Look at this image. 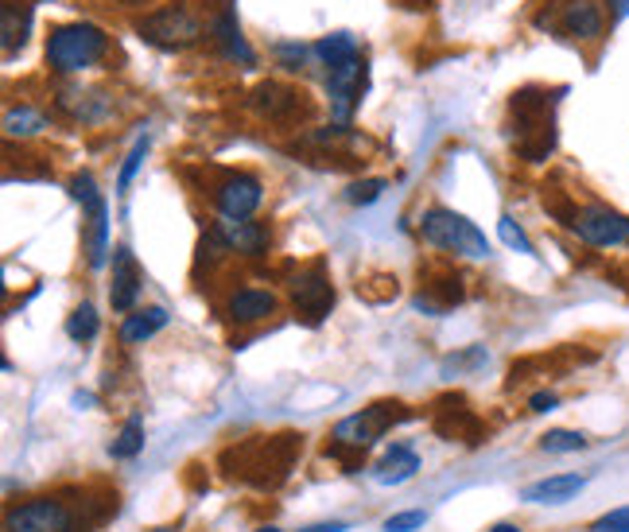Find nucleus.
<instances>
[{"label":"nucleus","mask_w":629,"mask_h":532,"mask_svg":"<svg viewBox=\"0 0 629 532\" xmlns=\"http://www.w3.org/2000/svg\"><path fill=\"white\" fill-rule=\"evenodd\" d=\"M513 117H517V129H521V155L528 163H545L548 152L556 148V129H552V102H548L540 90H521L513 94L510 102Z\"/></svg>","instance_id":"7ed1b4c3"},{"label":"nucleus","mask_w":629,"mask_h":532,"mask_svg":"<svg viewBox=\"0 0 629 532\" xmlns=\"http://www.w3.org/2000/svg\"><path fill=\"white\" fill-rule=\"evenodd\" d=\"M203 35V24H198L195 12H187L183 4L175 9L152 12L148 20H140V39L163 47V51H179V47H191Z\"/></svg>","instance_id":"6e6552de"},{"label":"nucleus","mask_w":629,"mask_h":532,"mask_svg":"<svg viewBox=\"0 0 629 532\" xmlns=\"http://www.w3.org/2000/svg\"><path fill=\"white\" fill-rule=\"evenodd\" d=\"M230 319L241 326L249 323H261V319H268L276 311V296L273 292H264V288H241V292L230 296Z\"/></svg>","instance_id":"a211bd4d"},{"label":"nucleus","mask_w":629,"mask_h":532,"mask_svg":"<svg viewBox=\"0 0 629 532\" xmlns=\"http://www.w3.org/2000/svg\"><path fill=\"white\" fill-rule=\"evenodd\" d=\"M296 455H299V436L284 431V436H261V439H249V443L230 447L221 459H238L233 478L249 482V486L256 489H276L291 474Z\"/></svg>","instance_id":"f257e3e1"},{"label":"nucleus","mask_w":629,"mask_h":532,"mask_svg":"<svg viewBox=\"0 0 629 532\" xmlns=\"http://www.w3.org/2000/svg\"><path fill=\"white\" fill-rule=\"evenodd\" d=\"M498 233H502V241L510 245V250H517V253H525V257H533V241H528V233L517 225V218H510V215H502V222H498Z\"/></svg>","instance_id":"c85d7f7f"},{"label":"nucleus","mask_w":629,"mask_h":532,"mask_svg":"<svg viewBox=\"0 0 629 532\" xmlns=\"http://www.w3.org/2000/svg\"><path fill=\"white\" fill-rule=\"evenodd\" d=\"M629 16V0H610V20L618 24V20Z\"/></svg>","instance_id":"c9c22d12"},{"label":"nucleus","mask_w":629,"mask_h":532,"mask_svg":"<svg viewBox=\"0 0 629 532\" xmlns=\"http://www.w3.org/2000/svg\"><path fill=\"white\" fill-rule=\"evenodd\" d=\"M528 408H533V413H552V408H560V396L548 393V389L545 393H533L528 396Z\"/></svg>","instance_id":"72a5a7b5"},{"label":"nucleus","mask_w":629,"mask_h":532,"mask_svg":"<svg viewBox=\"0 0 629 532\" xmlns=\"http://www.w3.org/2000/svg\"><path fill=\"white\" fill-rule=\"evenodd\" d=\"M140 451H145V420H140V416H133V420H125L121 436L110 443V455L113 459H137Z\"/></svg>","instance_id":"b1692460"},{"label":"nucleus","mask_w":629,"mask_h":532,"mask_svg":"<svg viewBox=\"0 0 629 532\" xmlns=\"http://www.w3.org/2000/svg\"><path fill=\"white\" fill-rule=\"evenodd\" d=\"M327 94H331V117L339 120V129H346L354 109L362 105V94H366V62H362V55L327 70Z\"/></svg>","instance_id":"1a4fd4ad"},{"label":"nucleus","mask_w":629,"mask_h":532,"mask_svg":"<svg viewBox=\"0 0 629 532\" xmlns=\"http://www.w3.org/2000/svg\"><path fill=\"white\" fill-rule=\"evenodd\" d=\"M98 331H102V319H98L94 303H82V308L70 311V319H67L70 343H90V338H98Z\"/></svg>","instance_id":"393cba45"},{"label":"nucleus","mask_w":629,"mask_h":532,"mask_svg":"<svg viewBox=\"0 0 629 532\" xmlns=\"http://www.w3.org/2000/svg\"><path fill=\"white\" fill-rule=\"evenodd\" d=\"M392 408H400V404H374L366 413H354L346 416V420H339L331 431L334 451H366V447H374L392 420H404V416H409V413H392Z\"/></svg>","instance_id":"423d86ee"},{"label":"nucleus","mask_w":629,"mask_h":532,"mask_svg":"<svg viewBox=\"0 0 629 532\" xmlns=\"http://www.w3.org/2000/svg\"><path fill=\"white\" fill-rule=\"evenodd\" d=\"M420 471V455L409 443H392L381 459L374 463V482L377 486H400V482L416 478Z\"/></svg>","instance_id":"dca6fc26"},{"label":"nucleus","mask_w":629,"mask_h":532,"mask_svg":"<svg viewBox=\"0 0 629 532\" xmlns=\"http://www.w3.org/2000/svg\"><path fill=\"white\" fill-rule=\"evenodd\" d=\"M583 489H587V474H552V478H540L521 489V501H528V506H568Z\"/></svg>","instance_id":"ddd939ff"},{"label":"nucleus","mask_w":629,"mask_h":532,"mask_svg":"<svg viewBox=\"0 0 629 532\" xmlns=\"http://www.w3.org/2000/svg\"><path fill=\"white\" fill-rule=\"evenodd\" d=\"M571 233L579 241H587V245H598V250H614V245H626L629 241V215L603 207V203H591V207L575 210Z\"/></svg>","instance_id":"0eeeda50"},{"label":"nucleus","mask_w":629,"mask_h":532,"mask_svg":"<svg viewBox=\"0 0 629 532\" xmlns=\"http://www.w3.org/2000/svg\"><path fill=\"white\" fill-rule=\"evenodd\" d=\"M256 532H281V529H256Z\"/></svg>","instance_id":"4c0bfd02"},{"label":"nucleus","mask_w":629,"mask_h":532,"mask_svg":"<svg viewBox=\"0 0 629 532\" xmlns=\"http://www.w3.org/2000/svg\"><path fill=\"white\" fill-rule=\"evenodd\" d=\"M427 524V513L424 509H409V513H392L389 521H385V532H416Z\"/></svg>","instance_id":"7c9ffc66"},{"label":"nucleus","mask_w":629,"mask_h":532,"mask_svg":"<svg viewBox=\"0 0 629 532\" xmlns=\"http://www.w3.org/2000/svg\"><path fill=\"white\" fill-rule=\"evenodd\" d=\"M603 27H606V16L595 0H568V9H563V32H568L571 39H598Z\"/></svg>","instance_id":"f3484780"},{"label":"nucleus","mask_w":629,"mask_h":532,"mask_svg":"<svg viewBox=\"0 0 629 532\" xmlns=\"http://www.w3.org/2000/svg\"><path fill=\"white\" fill-rule=\"evenodd\" d=\"M591 532H629V506H618V509H610V513H603L595 524H591Z\"/></svg>","instance_id":"2f4dec72"},{"label":"nucleus","mask_w":629,"mask_h":532,"mask_svg":"<svg viewBox=\"0 0 629 532\" xmlns=\"http://www.w3.org/2000/svg\"><path fill=\"white\" fill-rule=\"evenodd\" d=\"M163 326H168V311H163V308H140V311H133V315H125V323H121V343L140 346V343H148L152 335H160Z\"/></svg>","instance_id":"aec40b11"},{"label":"nucleus","mask_w":629,"mask_h":532,"mask_svg":"<svg viewBox=\"0 0 629 532\" xmlns=\"http://www.w3.org/2000/svg\"><path fill=\"white\" fill-rule=\"evenodd\" d=\"M276 55H281L284 67H288V70H299V67H304V59H307V47H299V44H281V47H276Z\"/></svg>","instance_id":"473e14b6"},{"label":"nucleus","mask_w":629,"mask_h":532,"mask_svg":"<svg viewBox=\"0 0 629 532\" xmlns=\"http://www.w3.org/2000/svg\"><path fill=\"white\" fill-rule=\"evenodd\" d=\"M420 238L443 253H459V257H470V261L490 257V241H485V233L478 230L470 218L455 215V210H447V207L424 210V218H420Z\"/></svg>","instance_id":"f03ea898"},{"label":"nucleus","mask_w":629,"mask_h":532,"mask_svg":"<svg viewBox=\"0 0 629 532\" xmlns=\"http://www.w3.org/2000/svg\"><path fill=\"white\" fill-rule=\"evenodd\" d=\"M214 198H218V210L226 218H249L256 207H261L264 198V187L256 175H226V180L218 183V190H214Z\"/></svg>","instance_id":"f8f14e48"},{"label":"nucleus","mask_w":629,"mask_h":532,"mask_svg":"<svg viewBox=\"0 0 629 532\" xmlns=\"http://www.w3.org/2000/svg\"><path fill=\"white\" fill-rule=\"evenodd\" d=\"M385 190H389V183H385V180H362V183H354V187L346 190V198L354 203V207H369V203H377Z\"/></svg>","instance_id":"c756f323"},{"label":"nucleus","mask_w":629,"mask_h":532,"mask_svg":"<svg viewBox=\"0 0 629 532\" xmlns=\"http://www.w3.org/2000/svg\"><path fill=\"white\" fill-rule=\"evenodd\" d=\"M218 238L226 241V250L230 253H241V257H264L273 233H268V225L249 222V218H226V222L218 225Z\"/></svg>","instance_id":"2eb2a0df"},{"label":"nucleus","mask_w":629,"mask_h":532,"mask_svg":"<svg viewBox=\"0 0 629 532\" xmlns=\"http://www.w3.org/2000/svg\"><path fill=\"white\" fill-rule=\"evenodd\" d=\"M350 524L346 521H323V524H311V529H304V532H346Z\"/></svg>","instance_id":"f704fd0d"},{"label":"nucleus","mask_w":629,"mask_h":532,"mask_svg":"<svg viewBox=\"0 0 629 532\" xmlns=\"http://www.w3.org/2000/svg\"><path fill=\"white\" fill-rule=\"evenodd\" d=\"M490 532H521V529H517V524H510V521H505V524H493Z\"/></svg>","instance_id":"e433bc0d"},{"label":"nucleus","mask_w":629,"mask_h":532,"mask_svg":"<svg viewBox=\"0 0 629 532\" xmlns=\"http://www.w3.org/2000/svg\"><path fill=\"white\" fill-rule=\"evenodd\" d=\"M70 195L82 203L85 222H90V230H85V261H90V268H102L105 253H110V203H105V195L98 190L90 172L70 175Z\"/></svg>","instance_id":"39448f33"},{"label":"nucleus","mask_w":629,"mask_h":532,"mask_svg":"<svg viewBox=\"0 0 629 532\" xmlns=\"http://www.w3.org/2000/svg\"><path fill=\"white\" fill-rule=\"evenodd\" d=\"M214 39L221 44V55H226V59L245 62V67H256V51L245 44V35H241L238 12H226V16L214 24Z\"/></svg>","instance_id":"6ab92c4d"},{"label":"nucleus","mask_w":629,"mask_h":532,"mask_svg":"<svg viewBox=\"0 0 629 532\" xmlns=\"http://www.w3.org/2000/svg\"><path fill=\"white\" fill-rule=\"evenodd\" d=\"M587 447L591 439L571 428H552L540 436V451H548V455H579V451H587Z\"/></svg>","instance_id":"5701e85b"},{"label":"nucleus","mask_w":629,"mask_h":532,"mask_svg":"<svg viewBox=\"0 0 629 532\" xmlns=\"http://www.w3.org/2000/svg\"><path fill=\"white\" fill-rule=\"evenodd\" d=\"M299 97L304 94H296V90H284V86H276V82H268V86H261L256 90V109H264L268 117H288L291 109H299Z\"/></svg>","instance_id":"412c9836"},{"label":"nucleus","mask_w":629,"mask_h":532,"mask_svg":"<svg viewBox=\"0 0 629 532\" xmlns=\"http://www.w3.org/2000/svg\"><path fill=\"white\" fill-rule=\"evenodd\" d=\"M145 155H148V137H140L137 144H133V152L125 155V163H121V175H117V190H121V195H125V190L133 187V175L140 172Z\"/></svg>","instance_id":"cd10ccee"},{"label":"nucleus","mask_w":629,"mask_h":532,"mask_svg":"<svg viewBox=\"0 0 629 532\" xmlns=\"http://www.w3.org/2000/svg\"><path fill=\"white\" fill-rule=\"evenodd\" d=\"M75 513L59 498H32L4 513V532H70Z\"/></svg>","instance_id":"9d476101"},{"label":"nucleus","mask_w":629,"mask_h":532,"mask_svg":"<svg viewBox=\"0 0 629 532\" xmlns=\"http://www.w3.org/2000/svg\"><path fill=\"white\" fill-rule=\"evenodd\" d=\"M39 129H47V120H43V113L27 109V105L4 113V132H9V137H32V132Z\"/></svg>","instance_id":"bb28decb"},{"label":"nucleus","mask_w":629,"mask_h":532,"mask_svg":"<svg viewBox=\"0 0 629 532\" xmlns=\"http://www.w3.org/2000/svg\"><path fill=\"white\" fill-rule=\"evenodd\" d=\"M27 24H32L27 9L16 16V0H12V4H4V55H9V59H12V51H16V44L24 47V39H27Z\"/></svg>","instance_id":"a878e982"},{"label":"nucleus","mask_w":629,"mask_h":532,"mask_svg":"<svg viewBox=\"0 0 629 532\" xmlns=\"http://www.w3.org/2000/svg\"><path fill=\"white\" fill-rule=\"evenodd\" d=\"M319 59H323V67L331 70V67H339V62H346V59H354L357 55V44H354V35L350 32H334V35H323L319 44L311 47Z\"/></svg>","instance_id":"4be33fe9"},{"label":"nucleus","mask_w":629,"mask_h":532,"mask_svg":"<svg viewBox=\"0 0 629 532\" xmlns=\"http://www.w3.org/2000/svg\"><path fill=\"white\" fill-rule=\"evenodd\" d=\"M105 32L98 24H62L52 32V39H47V62H52V70H59V74H78V70L94 67L98 59L105 55Z\"/></svg>","instance_id":"20e7f679"},{"label":"nucleus","mask_w":629,"mask_h":532,"mask_svg":"<svg viewBox=\"0 0 629 532\" xmlns=\"http://www.w3.org/2000/svg\"><path fill=\"white\" fill-rule=\"evenodd\" d=\"M291 303L311 326H319L334 308V284L323 265H311L291 280Z\"/></svg>","instance_id":"9b49d317"},{"label":"nucleus","mask_w":629,"mask_h":532,"mask_svg":"<svg viewBox=\"0 0 629 532\" xmlns=\"http://www.w3.org/2000/svg\"><path fill=\"white\" fill-rule=\"evenodd\" d=\"M140 296V268H137V257L128 245H117L113 250V284H110V303L113 311H133Z\"/></svg>","instance_id":"4468645a"}]
</instances>
